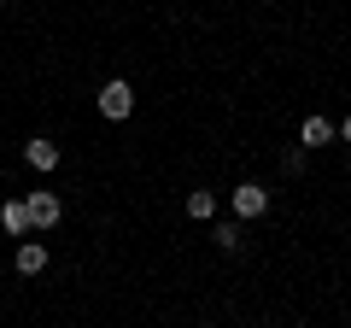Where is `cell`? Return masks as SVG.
<instances>
[{"label":"cell","instance_id":"cell-4","mask_svg":"<svg viewBox=\"0 0 351 328\" xmlns=\"http://www.w3.org/2000/svg\"><path fill=\"white\" fill-rule=\"evenodd\" d=\"M334 117H322V112H311V117H304V124H299V147L304 152H316V147H334Z\"/></svg>","mask_w":351,"mask_h":328},{"label":"cell","instance_id":"cell-7","mask_svg":"<svg viewBox=\"0 0 351 328\" xmlns=\"http://www.w3.org/2000/svg\"><path fill=\"white\" fill-rule=\"evenodd\" d=\"M0 229H6V235H36V229H29V205H24V194H12V200L0 205Z\"/></svg>","mask_w":351,"mask_h":328},{"label":"cell","instance_id":"cell-8","mask_svg":"<svg viewBox=\"0 0 351 328\" xmlns=\"http://www.w3.org/2000/svg\"><path fill=\"white\" fill-rule=\"evenodd\" d=\"M188 217H193V223H211V217H217V194L211 188H193L188 194Z\"/></svg>","mask_w":351,"mask_h":328},{"label":"cell","instance_id":"cell-5","mask_svg":"<svg viewBox=\"0 0 351 328\" xmlns=\"http://www.w3.org/2000/svg\"><path fill=\"white\" fill-rule=\"evenodd\" d=\"M24 164H29V170H41V176H47V170H59V141L29 135V141H24Z\"/></svg>","mask_w":351,"mask_h":328},{"label":"cell","instance_id":"cell-10","mask_svg":"<svg viewBox=\"0 0 351 328\" xmlns=\"http://www.w3.org/2000/svg\"><path fill=\"white\" fill-rule=\"evenodd\" d=\"M281 164H287L293 176H304V164H311V152H304V147H287V152H281Z\"/></svg>","mask_w":351,"mask_h":328},{"label":"cell","instance_id":"cell-1","mask_svg":"<svg viewBox=\"0 0 351 328\" xmlns=\"http://www.w3.org/2000/svg\"><path fill=\"white\" fill-rule=\"evenodd\" d=\"M24 205H29V229H36V235L59 229V217H64V205H59V194H53V188H29Z\"/></svg>","mask_w":351,"mask_h":328},{"label":"cell","instance_id":"cell-3","mask_svg":"<svg viewBox=\"0 0 351 328\" xmlns=\"http://www.w3.org/2000/svg\"><path fill=\"white\" fill-rule=\"evenodd\" d=\"M228 211H234V223L263 217V211H269V188H263V182H240V188L228 194Z\"/></svg>","mask_w":351,"mask_h":328},{"label":"cell","instance_id":"cell-11","mask_svg":"<svg viewBox=\"0 0 351 328\" xmlns=\"http://www.w3.org/2000/svg\"><path fill=\"white\" fill-rule=\"evenodd\" d=\"M334 135H339V141H351V117H346V124H334Z\"/></svg>","mask_w":351,"mask_h":328},{"label":"cell","instance_id":"cell-2","mask_svg":"<svg viewBox=\"0 0 351 328\" xmlns=\"http://www.w3.org/2000/svg\"><path fill=\"white\" fill-rule=\"evenodd\" d=\"M94 100H100V117H106V124H123V117L135 112V89H129L123 76H112V82L94 94Z\"/></svg>","mask_w":351,"mask_h":328},{"label":"cell","instance_id":"cell-6","mask_svg":"<svg viewBox=\"0 0 351 328\" xmlns=\"http://www.w3.org/2000/svg\"><path fill=\"white\" fill-rule=\"evenodd\" d=\"M12 270H18V276H41V270H47V246H41V240H18Z\"/></svg>","mask_w":351,"mask_h":328},{"label":"cell","instance_id":"cell-12","mask_svg":"<svg viewBox=\"0 0 351 328\" xmlns=\"http://www.w3.org/2000/svg\"><path fill=\"white\" fill-rule=\"evenodd\" d=\"M0 6H6V0H0Z\"/></svg>","mask_w":351,"mask_h":328},{"label":"cell","instance_id":"cell-9","mask_svg":"<svg viewBox=\"0 0 351 328\" xmlns=\"http://www.w3.org/2000/svg\"><path fill=\"white\" fill-rule=\"evenodd\" d=\"M211 240L223 246V253H240V223H234V217H223V223H211Z\"/></svg>","mask_w":351,"mask_h":328}]
</instances>
